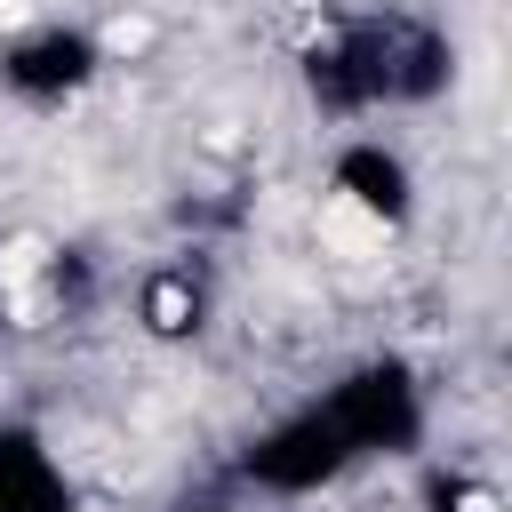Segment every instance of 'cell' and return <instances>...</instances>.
<instances>
[{
  "label": "cell",
  "mask_w": 512,
  "mask_h": 512,
  "mask_svg": "<svg viewBox=\"0 0 512 512\" xmlns=\"http://www.w3.org/2000/svg\"><path fill=\"white\" fill-rule=\"evenodd\" d=\"M320 408L336 416V432H344V448H352L360 464L416 456L424 432H432V392H424V376H416L400 352H368V360H352V368L320 392Z\"/></svg>",
  "instance_id": "obj_1"
},
{
  "label": "cell",
  "mask_w": 512,
  "mask_h": 512,
  "mask_svg": "<svg viewBox=\"0 0 512 512\" xmlns=\"http://www.w3.org/2000/svg\"><path fill=\"white\" fill-rule=\"evenodd\" d=\"M232 472H240V488H256L264 504H304V496H328L344 472H360V456L344 448L336 416H328L320 400H304V408L272 416V424L232 456Z\"/></svg>",
  "instance_id": "obj_2"
},
{
  "label": "cell",
  "mask_w": 512,
  "mask_h": 512,
  "mask_svg": "<svg viewBox=\"0 0 512 512\" xmlns=\"http://www.w3.org/2000/svg\"><path fill=\"white\" fill-rule=\"evenodd\" d=\"M328 216L352 224V232H368V240L408 232V216H416V168H408V152L384 144V136H344L328 152Z\"/></svg>",
  "instance_id": "obj_3"
},
{
  "label": "cell",
  "mask_w": 512,
  "mask_h": 512,
  "mask_svg": "<svg viewBox=\"0 0 512 512\" xmlns=\"http://www.w3.org/2000/svg\"><path fill=\"white\" fill-rule=\"evenodd\" d=\"M104 64L112 48L88 24H32L0 48V96H16L24 112H56V104H80L104 80Z\"/></svg>",
  "instance_id": "obj_4"
},
{
  "label": "cell",
  "mask_w": 512,
  "mask_h": 512,
  "mask_svg": "<svg viewBox=\"0 0 512 512\" xmlns=\"http://www.w3.org/2000/svg\"><path fill=\"white\" fill-rule=\"evenodd\" d=\"M368 40H376V72H384V112H392V104H432V96H448V80H456V40H448L432 16L384 8V16H368Z\"/></svg>",
  "instance_id": "obj_5"
},
{
  "label": "cell",
  "mask_w": 512,
  "mask_h": 512,
  "mask_svg": "<svg viewBox=\"0 0 512 512\" xmlns=\"http://www.w3.org/2000/svg\"><path fill=\"white\" fill-rule=\"evenodd\" d=\"M208 320H216V280H208V264L160 256V264L136 280V328H144L152 344H200Z\"/></svg>",
  "instance_id": "obj_6"
},
{
  "label": "cell",
  "mask_w": 512,
  "mask_h": 512,
  "mask_svg": "<svg viewBox=\"0 0 512 512\" xmlns=\"http://www.w3.org/2000/svg\"><path fill=\"white\" fill-rule=\"evenodd\" d=\"M72 472L32 424H0V512H72Z\"/></svg>",
  "instance_id": "obj_7"
},
{
  "label": "cell",
  "mask_w": 512,
  "mask_h": 512,
  "mask_svg": "<svg viewBox=\"0 0 512 512\" xmlns=\"http://www.w3.org/2000/svg\"><path fill=\"white\" fill-rule=\"evenodd\" d=\"M424 512H504V496H496V480H480L464 464H440L424 480Z\"/></svg>",
  "instance_id": "obj_8"
},
{
  "label": "cell",
  "mask_w": 512,
  "mask_h": 512,
  "mask_svg": "<svg viewBox=\"0 0 512 512\" xmlns=\"http://www.w3.org/2000/svg\"><path fill=\"white\" fill-rule=\"evenodd\" d=\"M200 512H256V504H200Z\"/></svg>",
  "instance_id": "obj_9"
}]
</instances>
